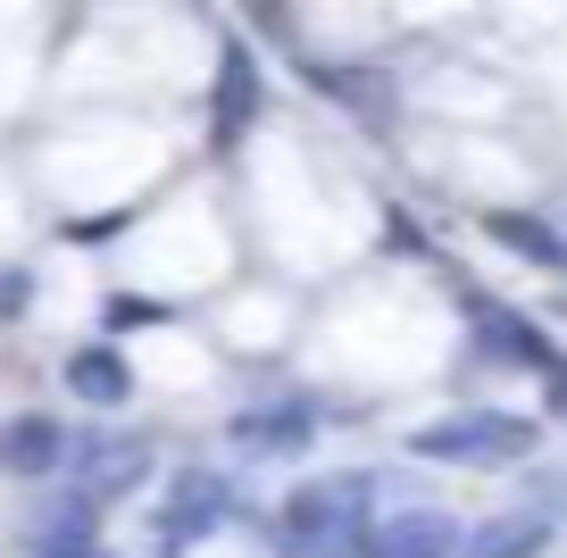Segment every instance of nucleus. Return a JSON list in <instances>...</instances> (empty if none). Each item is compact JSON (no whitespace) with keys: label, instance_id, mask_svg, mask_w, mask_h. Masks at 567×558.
<instances>
[{"label":"nucleus","instance_id":"nucleus-8","mask_svg":"<svg viewBox=\"0 0 567 558\" xmlns=\"http://www.w3.org/2000/svg\"><path fill=\"white\" fill-rule=\"evenodd\" d=\"M68 467V434L51 417H9L0 425V475H51Z\"/></svg>","mask_w":567,"mask_h":558},{"label":"nucleus","instance_id":"nucleus-2","mask_svg":"<svg viewBox=\"0 0 567 558\" xmlns=\"http://www.w3.org/2000/svg\"><path fill=\"white\" fill-rule=\"evenodd\" d=\"M409 451L434 458V467H517V458L534 451V417H509V409H451V417H425L417 434H409Z\"/></svg>","mask_w":567,"mask_h":558},{"label":"nucleus","instance_id":"nucleus-13","mask_svg":"<svg viewBox=\"0 0 567 558\" xmlns=\"http://www.w3.org/2000/svg\"><path fill=\"white\" fill-rule=\"evenodd\" d=\"M493 234H501L509 250H526L534 267H567V242H559L550 226H534V217H493Z\"/></svg>","mask_w":567,"mask_h":558},{"label":"nucleus","instance_id":"nucleus-15","mask_svg":"<svg viewBox=\"0 0 567 558\" xmlns=\"http://www.w3.org/2000/svg\"><path fill=\"white\" fill-rule=\"evenodd\" d=\"M25 309V276H0V317H18Z\"/></svg>","mask_w":567,"mask_h":558},{"label":"nucleus","instance_id":"nucleus-10","mask_svg":"<svg viewBox=\"0 0 567 558\" xmlns=\"http://www.w3.org/2000/svg\"><path fill=\"white\" fill-rule=\"evenodd\" d=\"M25 541H34V558H84L92 550V500H84V492L51 500L34 525H25Z\"/></svg>","mask_w":567,"mask_h":558},{"label":"nucleus","instance_id":"nucleus-1","mask_svg":"<svg viewBox=\"0 0 567 558\" xmlns=\"http://www.w3.org/2000/svg\"><path fill=\"white\" fill-rule=\"evenodd\" d=\"M368 500H375L368 475H318V484H301L284 500V550L292 558H359V541L375 525Z\"/></svg>","mask_w":567,"mask_h":558},{"label":"nucleus","instance_id":"nucleus-6","mask_svg":"<svg viewBox=\"0 0 567 558\" xmlns=\"http://www.w3.org/2000/svg\"><path fill=\"white\" fill-rule=\"evenodd\" d=\"M243 451H259V458H284V451H309L318 442V409L309 401H259V409H234V425H226Z\"/></svg>","mask_w":567,"mask_h":558},{"label":"nucleus","instance_id":"nucleus-9","mask_svg":"<svg viewBox=\"0 0 567 558\" xmlns=\"http://www.w3.org/2000/svg\"><path fill=\"white\" fill-rule=\"evenodd\" d=\"M476 342L493 350V359H517V366H543V375H559V350H550L543 333L526 326V317L493 309V300H476Z\"/></svg>","mask_w":567,"mask_h":558},{"label":"nucleus","instance_id":"nucleus-16","mask_svg":"<svg viewBox=\"0 0 567 558\" xmlns=\"http://www.w3.org/2000/svg\"><path fill=\"white\" fill-rule=\"evenodd\" d=\"M550 401H559V409H567V366H559V375H550Z\"/></svg>","mask_w":567,"mask_h":558},{"label":"nucleus","instance_id":"nucleus-11","mask_svg":"<svg viewBox=\"0 0 567 558\" xmlns=\"http://www.w3.org/2000/svg\"><path fill=\"white\" fill-rule=\"evenodd\" d=\"M68 384H75V401H92V409H117L125 392H134V366H125L109 342H92V350H75V359H68Z\"/></svg>","mask_w":567,"mask_h":558},{"label":"nucleus","instance_id":"nucleus-3","mask_svg":"<svg viewBox=\"0 0 567 558\" xmlns=\"http://www.w3.org/2000/svg\"><path fill=\"white\" fill-rule=\"evenodd\" d=\"M217 525H234V484L209 467H184L176 484H167V508L151 517V534H159V550H193V541H209Z\"/></svg>","mask_w":567,"mask_h":558},{"label":"nucleus","instance_id":"nucleus-14","mask_svg":"<svg viewBox=\"0 0 567 558\" xmlns=\"http://www.w3.org/2000/svg\"><path fill=\"white\" fill-rule=\"evenodd\" d=\"M109 309H117V326H151V317H159L151 300H134V292H125V300H109Z\"/></svg>","mask_w":567,"mask_h":558},{"label":"nucleus","instance_id":"nucleus-5","mask_svg":"<svg viewBox=\"0 0 567 558\" xmlns=\"http://www.w3.org/2000/svg\"><path fill=\"white\" fill-rule=\"evenodd\" d=\"M359 558H460V525L443 508H392V517L368 525Z\"/></svg>","mask_w":567,"mask_h":558},{"label":"nucleus","instance_id":"nucleus-4","mask_svg":"<svg viewBox=\"0 0 567 558\" xmlns=\"http://www.w3.org/2000/svg\"><path fill=\"white\" fill-rule=\"evenodd\" d=\"M68 467L75 484H84V500H117V492H134L142 475H151V442L142 434H68Z\"/></svg>","mask_w":567,"mask_h":558},{"label":"nucleus","instance_id":"nucleus-7","mask_svg":"<svg viewBox=\"0 0 567 558\" xmlns=\"http://www.w3.org/2000/svg\"><path fill=\"white\" fill-rule=\"evenodd\" d=\"M250 117H259V59H250V42H226V59H217V142H234Z\"/></svg>","mask_w":567,"mask_h":558},{"label":"nucleus","instance_id":"nucleus-12","mask_svg":"<svg viewBox=\"0 0 567 558\" xmlns=\"http://www.w3.org/2000/svg\"><path fill=\"white\" fill-rule=\"evenodd\" d=\"M543 541H550V525L534 517V508H517V517H493L460 558H543Z\"/></svg>","mask_w":567,"mask_h":558},{"label":"nucleus","instance_id":"nucleus-17","mask_svg":"<svg viewBox=\"0 0 567 558\" xmlns=\"http://www.w3.org/2000/svg\"><path fill=\"white\" fill-rule=\"evenodd\" d=\"M84 558H101V550H84Z\"/></svg>","mask_w":567,"mask_h":558}]
</instances>
